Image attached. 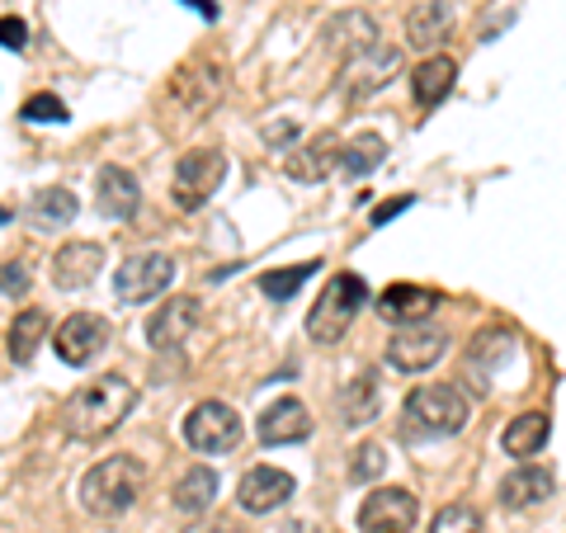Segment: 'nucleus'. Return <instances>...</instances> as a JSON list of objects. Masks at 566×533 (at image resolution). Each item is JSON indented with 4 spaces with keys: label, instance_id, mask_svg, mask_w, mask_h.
Here are the masks:
<instances>
[{
    "label": "nucleus",
    "instance_id": "nucleus-24",
    "mask_svg": "<svg viewBox=\"0 0 566 533\" xmlns=\"http://www.w3.org/2000/svg\"><path fill=\"white\" fill-rule=\"evenodd\" d=\"M340 425H349V430H359V425H374L378 420V406H382V387H378V378L374 373H359V378H349L345 387H340Z\"/></svg>",
    "mask_w": 566,
    "mask_h": 533
},
{
    "label": "nucleus",
    "instance_id": "nucleus-9",
    "mask_svg": "<svg viewBox=\"0 0 566 533\" xmlns=\"http://www.w3.org/2000/svg\"><path fill=\"white\" fill-rule=\"evenodd\" d=\"M109 322L95 312H71L66 322L57 326V341H52V349H57V359L71 364V368H85L95 364L104 349H109Z\"/></svg>",
    "mask_w": 566,
    "mask_h": 533
},
{
    "label": "nucleus",
    "instance_id": "nucleus-17",
    "mask_svg": "<svg viewBox=\"0 0 566 533\" xmlns=\"http://www.w3.org/2000/svg\"><path fill=\"white\" fill-rule=\"evenodd\" d=\"M137 203H142L137 175L123 170V166H99V175H95V208H99V218L128 222L137 212Z\"/></svg>",
    "mask_w": 566,
    "mask_h": 533
},
{
    "label": "nucleus",
    "instance_id": "nucleus-2",
    "mask_svg": "<svg viewBox=\"0 0 566 533\" xmlns=\"http://www.w3.org/2000/svg\"><path fill=\"white\" fill-rule=\"evenodd\" d=\"M472 420V401L453 383H424L401 406V430L406 439H453Z\"/></svg>",
    "mask_w": 566,
    "mask_h": 533
},
{
    "label": "nucleus",
    "instance_id": "nucleus-20",
    "mask_svg": "<svg viewBox=\"0 0 566 533\" xmlns=\"http://www.w3.org/2000/svg\"><path fill=\"white\" fill-rule=\"evenodd\" d=\"M520 354V341L510 331H482L472 341V349H468V373L476 383H482V393H491V378L501 373L510 359Z\"/></svg>",
    "mask_w": 566,
    "mask_h": 533
},
{
    "label": "nucleus",
    "instance_id": "nucleus-21",
    "mask_svg": "<svg viewBox=\"0 0 566 533\" xmlns=\"http://www.w3.org/2000/svg\"><path fill=\"white\" fill-rule=\"evenodd\" d=\"M453 33V6L449 0H420V6L406 14V43L420 48L424 58L434 52V43H444Z\"/></svg>",
    "mask_w": 566,
    "mask_h": 533
},
{
    "label": "nucleus",
    "instance_id": "nucleus-37",
    "mask_svg": "<svg viewBox=\"0 0 566 533\" xmlns=\"http://www.w3.org/2000/svg\"><path fill=\"white\" fill-rule=\"evenodd\" d=\"M264 142H270V147H293V142H297V118L264 123Z\"/></svg>",
    "mask_w": 566,
    "mask_h": 533
},
{
    "label": "nucleus",
    "instance_id": "nucleus-25",
    "mask_svg": "<svg viewBox=\"0 0 566 533\" xmlns=\"http://www.w3.org/2000/svg\"><path fill=\"white\" fill-rule=\"evenodd\" d=\"M218 472H212L208 463H199V468H189L180 482H175V491H170V505L180 510V514H208L212 510V501H218Z\"/></svg>",
    "mask_w": 566,
    "mask_h": 533
},
{
    "label": "nucleus",
    "instance_id": "nucleus-16",
    "mask_svg": "<svg viewBox=\"0 0 566 533\" xmlns=\"http://www.w3.org/2000/svg\"><path fill=\"white\" fill-rule=\"evenodd\" d=\"M331 170H340V142H335V133H322L303 142V147L283 151V175L297 185H322Z\"/></svg>",
    "mask_w": 566,
    "mask_h": 533
},
{
    "label": "nucleus",
    "instance_id": "nucleus-6",
    "mask_svg": "<svg viewBox=\"0 0 566 533\" xmlns=\"http://www.w3.org/2000/svg\"><path fill=\"white\" fill-rule=\"evenodd\" d=\"M227 175V156L222 147H193L175 161V175H170V199L180 212H199L212 194H218Z\"/></svg>",
    "mask_w": 566,
    "mask_h": 533
},
{
    "label": "nucleus",
    "instance_id": "nucleus-8",
    "mask_svg": "<svg viewBox=\"0 0 566 533\" xmlns=\"http://www.w3.org/2000/svg\"><path fill=\"white\" fill-rule=\"evenodd\" d=\"M185 443L193 453H227L241 443V416L227 401H199L185 416Z\"/></svg>",
    "mask_w": 566,
    "mask_h": 533
},
{
    "label": "nucleus",
    "instance_id": "nucleus-3",
    "mask_svg": "<svg viewBox=\"0 0 566 533\" xmlns=\"http://www.w3.org/2000/svg\"><path fill=\"white\" fill-rule=\"evenodd\" d=\"M142 487H147V468H142V458H133V453L99 458V463L81 477V505L91 514H99V520H114V514L137 505Z\"/></svg>",
    "mask_w": 566,
    "mask_h": 533
},
{
    "label": "nucleus",
    "instance_id": "nucleus-14",
    "mask_svg": "<svg viewBox=\"0 0 566 533\" xmlns=\"http://www.w3.org/2000/svg\"><path fill=\"white\" fill-rule=\"evenodd\" d=\"M193 326H199V297L180 293L147 316V345L151 349H180Z\"/></svg>",
    "mask_w": 566,
    "mask_h": 533
},
{
    "label": "nucleus",
    "instance_id": "nucleus-22",
    "mask_svg": "<svg viewBox=\"0 0 566 533\" xmlns=\"http://www.w3.org/2000/svg\"><path fill=\"white\" fill-rule=\"evenodd\" d=\"M453 81H458V62L444 58V52H430V58L411 71V95L420 109H439V104L453 95Z\"/></svg>",
    "mask_w": 566,
    "mask_h": 533
},
{
    "label": "nucleus",
    "instance_id": "nucleus-30",
    "mask_svg": "<svg viewBox=\"0 0 566 533\" xmlns=\"http://www.w3.org/2000/svg\"><path fill=\"white\" fill-rule=\"evenodd\" d=\"M43 341H48V312H43V307H24L20 316H14L10 335H6L10 359H14V364H29L33 354H39Z\"/></svg>",
    "mask_w": 566,
    "mask_h": 533
},
{
    "label": "nucleus",
    "instance_id": "nucleus-41",
    "mask_svg": "<svg viewBox=\"0 0 566 533\" xmlns=\"http://www.w3.org/2000/svg\"><path fill=\"white\" fill-rule=\"evenodd\" d=\"M6 218H10V212H6V208H0V222H6Z\"/></svg>",
    "mask_w": 566,
    "mask_h": 533
},
{
    "label": "nucleus",
    "instance_id": "nucleus-7",
    "mask_svg": "<svg viewBox=\"0 0 566 533\" xmlns=\"http://www.w3.org/2000/svg\"><path fill=\"white\" fill-rule=\"evenodd\" d=\"M397 71H401V48L374 39L368 48H359L354 58L340 62V85L349 100H368V95H378L382 85H392Z\"/></svg>",
    "mask_w": 566,
    "mask_h": 533
},
{
    "label": "nucleus",
    "instance_id": "nucleus-10",
    "mask_svg": "<svg viewBox=\"0 0 566 533\" xmlns=\"http://www.w3.org/2000/svg\"><path fill=\"white\" fill-rule=\"evenodd\" d=\"M175 279V260L161 255V251H147V255H128L114 270V293L123 302H151L170 289Z\"/></svg>",
    "mask_w": 566,
    "mask_h": 533
},
{
    "label": "nucleus",
    "instance_id": "nucleus-32",
    "mask_svg": "<svg viewBox=\"0 0 566 533\" xmlns=\"http://www.w3.org/2000/svg\"><path fill=\"white\" fill-rule=\"evenodd\" d=\"M430 533H482V514H476L468 501H453L434 514Z\"/></svg>",
    "mask_w": 566,
    "mask_h": 533
},
{
    "label": "nucleus",
    "instance_id": "nucleus-15",
    "mask_svg": "<svg viewBox=\"0 0 566 533\" xmlns=\"http://www.w3.org/2000/svg\"><path fill=\"white\" fill-rule=\"evenodd\" d=\"M99 270H104V245L99 241H66L62 251L52 255V283H57L62 293L91 289Z\"/></svg>",
    "mask_w": 566,
    "mask_h": 533
},
{
    "label": "nucleus",
    "instance_id": "nucleus-5",
    "mask_svg": "<svg viewBox=\"0 0 566 533\" xmlns=\"http://www.w3.org/2000/svg\"><path fill=\"white\" fill-rule=\"evenodd\" d=\"M222 91H227V66H222V58H189L170 76V104L185 114V123H199L203 114L218 109Z\"/></svg>",
    "mask_w": 566,
    "mask_h": 533
},
{
    "label": "nucleus",
    "instance_id": "nucleus-19",
    "mask_svg": "<svg viewBox=\"0 0 566 533\" xmlns=\"http://www.w3.org/2000/svg\"><path fill=\"white\" fill-rule=\"evenodd\" d=\"M382 322H392L397 331L401 326H424V316H434L439 307V293L420 289V283H392V289H382V297L374 302Z\"/></svg>",
    "mask_w": 566,
    "mask_h": 533
},
{
    "label": "nucleus",
    "instance_id": "nucleus-26",
    "mask_svg": "<svg viewBox=\"0 0 566 533\" xmlns=\"http://www.w3.org/2000/svg\"><path fill=\"white\" fill-rule=\"evenodd\" d=\"M76 212H81L76 194L57 185V189H39V194H33V203H29V222L39 227V232H62V227L76 222Z\"/></svg>",
    "mask_w": 566,
    "mask_h": 533
},
{
    "label": "nucleus",
    "instance_id": "nucleus-34",
    "mask_svg": "<svg viewBox=\"0 0 566 533\" xmlns=\"http://www.w3.org/2000/svg\"><path fill=\"white\" fill-rule=\"evenodd\" d=\"M20 118H29V123H66V104L57 95H29Z\"/></svg>",
    "mask_w": 566,
    "mask_h": 533
},
{
    "label": "nucleus",
    "instance_id": "nucleus-40",
    "mask_svg": "<svg viewBox=\"0 0 566 533\" xmlns=\"http://www.w3.org/2000/svg\"><path fill=\"white\" fill-rule=\"evenodd\" d=\"M185 533H237L232 524H189Z\"/></svg>",
    "mask_w": 566,
    "mask_h": 533
},
{
    "label": "nucleus",
    "instance_id": "nucleus-28",
    "mask_svg": "<svg viewBox=\"0 0 566 533\" xmlns=\"http://www.w3.org/2000/svg\"><path fill=\"white\" fill-rule=\"evenodd\" d=\"M382 161H387V137L382 133H359V137L340 142V170L349 175V180H368Z\"/></svg>",
    "mask_w": 566,
    "mask_h": 533
},
{
    "label": "nucleus",
    "instance_id": "nucleus-39",
    "mask_svg": "<svg viewBox=\"0 0 566 533\" xmlns=\"http://www.w3.org/2000/svg\"><path fill=\"white\" fill-rule=\"evenodd\" d=\"M189 6H193V10H199V14H203V20H218V0H189Z\"/></svg>",
    "mask_w": 566,
    "mask_h": 533
},
{
    "label": "nucleus",
    "instance_id": "nucleus-29",
    "mask_svg": "<svg viewBox=\"0 0 566 533\" xmlns=\"http://www.w3.org/2000/svg\"><path fill=\"white\" fill-rule=\"evenodd\" d=\"M374 39H378V24L368 20V14H359V10H349V14H340V20L326 24V48L340 52V62L354 58L359 48H368Z\"/></svg>",
    "mask_w": 566,
    "mask_h": 533
},
{
    "label": "nucleus",
    "instance_id": "nucleus-18",
    "mask_svg": "<svg viewBox=\"0 0 566 533\" xmlns=\"http://www.w3.org/2000/svg\"><path fill=\"white\" fill-rule=\"evenodd\" d=\"M255 435H260V443H270V449H283V443H303L312 435V411L297 397H283L274 406H264V416L255 420Z\"/></svg>",
    "mask_w": 566,
    "mask_h": 533
},
{
    "label": "nucleus",
    "instance_id": "nucleus-31",
    "mask_svg": "<svg viewBox=\"0 0 566 533\" xmlns=\"http://www.w3.org/2000/svg\"><path fill=\"white\" fill-rule=\"evenodd\" d=\"M316 270H322L316 260H307V264H289V270H264V274H260V293H264V297H274V302H289Z\"/></svg>",
    "mask_w": 566,
    "mask_h": 533
},
{
    "label": "nucleus",
    "instance_id": "nucleus-23",
    "mask_svg": "<svg viewBox=\"0 0 566 533\" xmlns=\"http://www.w3.org/2000/svg\"><path fill=\"white\" fill-rule=\"evenodd\" d=\"M553 491H557V477H553V472L524 463V468H515V472H510L505 482H501V505H505V510H534V505H543Z\"/></svg>",
    "mask_w": 566,
    "mask_h": 533
},
{
    "label": "nucleus",
    "instance_id": "nucleus-27",
    "mask_svg": "<svg viewBox=\"0 0 566 533\" xmlns=\"http://www.w3.org/2000/svg\"><path fill=\"white\" fill-rule=\"evenodd\" d=\"M547 435H553V420H547L543 411H524L501 430V449L510 458H534L547 443Z\"/></svg>",
    "mask_w": 566,
    "mask_h": 533
},
{
    "label": "nucleus",
    "instance_id": "nucleus-4",
    "mask_svg": "<svg viewBox=\"0 0 566 533\" xmlns=\"http://www.w3.org/2000/svg\"><path fill=\"white\" fill-rule=\"evenodd\" d=\"M364 307H368V283L359 274H331L322 297H316L312 312H307V335H312L316 345L345 341L349 326L359 322Z\"/></svg>",
    "mask_w": 566,
    "mask_h": 533
},
{
    "label": "nucleus",
    "instance_id": "nucleus-36",
    "mask_svg": "<svg viewBox=\"0 0 566 533\" xmlns=\"http://www.w3.org/2000/svg\"><path fill=\"white\" fill-rule=\"evenodd\" d=\"M0 48H10V52L29 48V24L20 20V14H6V20H0Z\"/></svg>",
    "mask_w": 566,
    "mask_h": 533
},
{
    "label": "nucleus",
    "instance_id": "nucleus-11",
    "mask_svg": "<svg viewBox=\"0 0 566 533\" xmlns=\"http://www.w3.org/2000/svg\"><path fill=\"white\" fill-rule=\"evenodd\" d=\"M420 520V505L406 487H378L359 505V533H411Z\"/></svg>",
    "mask_w": 566,
    "mask_h": 533
},
{
    "label": "nucleus",
    "instance_id": "nucleus-38",
    "mask_svg": "<svg viewBox=\"0 0 566 533\" xmlns=\"http://www.w3.org/2000/svg\"><path fill=\"white\" fill-rule=\"evenodd\" d=\"M416 199H411V194H401V199H392V203H378L374 208V227H382V222H392L397 218V212H406V208H411Z\"/></svg>",
    "mask_w": 566,
    "mask_h": 533
},
{
    "label": "nucleus",
    "instance_id": "nucleus-33",
    "mask_svg": "<svg viewBox=\"0 0 566 533\" xmlns=\"http://www.w3.org/2000/svg\"><path fill=\"white\" fill-rule=\"evenodd\" d=\"M387 472V453H382V443H359V449L349 453V477L354 482H374V477Z\"/></svg>",
    "mask_w": 566,
    "mask_h": 533
},
{
    "label": "nucleus",
    "instance_id": "nucleus-1",
    "mask_svg": "<svg viewBox=\"0 0 566 533\" xmlns=\"http://www.w3.org/2000/svg\"><path fill=\"white\" fill-rule=\"evenodd\" d=\"M133 406H137V383H128L123 373H104V378L85 383V387H76V393L66 397L62 430L71 439H85V443L109 439L118 425L133 416Z\"/></svg>",
    "mask_w": 566,
    "mask_h": 533
},
{
    "label": "nucleus",
    "instance_id": "nucleus-12",
    "mask_svg": "<svg viewBox=\"0 0 566 533\" xmlns=\"http://www.w3.org/2000/svg\"><path fill=\"white\" fill-rule=\"evenodd\" d=\"M449 345H453L449 331H439V326H401L392 341H387V364L397 373H424L444 359Z\"/></svg>",
    "mask_w": 566,
    "mask_h": 533
},
{
    "label": "nucleus",
    "instance_id": "nucleus-35",
    "mask_svg": "<svg viewBox=\"0 0 566 533\" xmlns=\"http://www.w3.org/2000/svg\"><path fill=\"white\" fill-rule=\"evenodd\" d=\"M0 293H6V297H24L29 293L24 260H0Z\"/></svg>",
    "mask_w": 566,
    "mask_h": 533
},
{
    "label": "nucleus",
    "instance_id": "nucleus-13",
    "mask_svg": "<svg viewBox=\"0 0 566 533\" xmlns=\"http://www.w3.org/2000/svg\"><path fill=\"white\" fill-rule=\"evenodd\" d=\"M293 491H297V482L283 468H270V463H260V468H251L237 482V505L245 510V514H270V510H279V505H289L293 501Z\"/></svg>",
    "mask_w": 566,
    "mask_h": 533
}]
</instances>
